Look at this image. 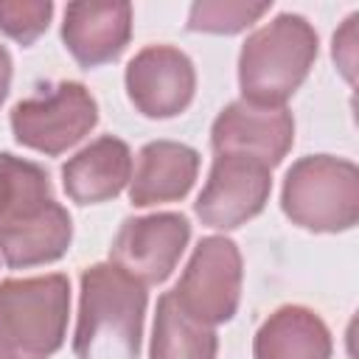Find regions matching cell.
Here are the masks:
<instances>
[{
    "label": "cell",
    "mask_w": 359,
    "mask_h": 359,
    "mask_svg": "<svg viewBox=\"0 0 359 359\" xmlns=\"http://www.w3.org/2000/svg\"><path fill=\"white\" fill-rule=\"evenodd\" d=\"M132 180V151L123 140L104 135L62 165V185L79 205L115 199Z\"/></svg>",
    "instance_id": "12"
},
{
    "label": "cell",
    "mask_w": 359,
    "mask_h": 359,
    "mask_svg": "<svg viewBox=\"0 0 359 359\" xmlns=\"http://www.w3.org/2000/svg\"><path fill=\"white\" fill-rule=\"evenodd\" d=\"M210 143L216 154L250 157L266 168H275L294 143V121L286 107L233 101L216 115Z\"/></svg>",
    "instance_id": "9"
},
{
    "label": "cell",
    "mask_w": 359,
    "mask_h": 359,
    "mask_svg": "<svg viewBox=\"0 0 359 359\" xmlns=\"http://www.w3.org/2000/svg\"><path fill=\"white\" fill-rule=\"evenodd\" d=\"M132 36L129 3H67L62 39L81 67L115 62Z\"/></svg>",
    "instance_id": "11"
},
{
    "label": "cell",
    "mask_w": 359,
    "mask_h": 359,
    "mask_svg": "<svg viewBox=\"0 0 359 359\" xmlns=\"http://www.w3.org/2000/svg\"><path fill=\"white\" fill-rule=\"evenodd\" d=\"M196 90L194 62L171 45H149L135 53L126 67V93L146 118L180 115Z\"/></svg>",
    "instance_id": "10"
},
{
    "label": "cell",
    "mask_w": 359,
    "mask_h": 359,
    "mask_svg": "<svg viewBox=\"0 0 359 359\" xmlns=\"http://www.w3.org/2000/svg\"><path fill=\"white\" fill-rule=\"evenodd\" d=\"M98 121V104L79 81H59L50 90L31 95L11 109V129L20 146L62 154L76 146Z\"/></svg>",
    "instance_id": "5"
},
{
    "label": "cell",
    "mask_w": 359,
    "mask_h": 359,
    "mask_svg": "<svg viewBox=\"0 0 359 359\" xmlns=\"http://www.w3.org/2000/svg\"><path fill=\"white\" fill-rule=\"evenodd\" d=\"M199 174V154L174 140L146 143L137 154L135 177L129 180V199L135 208L182 199Z\"/></svg>",
    "instance_id": "13"
},
{
    "label": "cell",
    "mask_w": 359,
    "mask_h": 359,
    "mask_svg": "<svg viewBox=\"0 0 359 359\" xmlns=\"http://www.w3.org/2000/svg\"><path fill=\"white\" fill-rule=\"evenodd\" d=\"M283 213L314 233H342L359 222V168L351 160L311 154L283 180Z\"/></svg>",
    "instance_id": "4"
},
{
    "label": "cell",
    "mask_w": 359,
    "mask_h": 359,
    "mask_svg": "<svg viewBox=\"0 0 359 359\" xmlns=\"http://www.w3.org/2000/svg\"><path fill=\"white\" fill-rule=\"evenodd\" d=\"M255 359H331V331L306 306L272 311L252 342Z\"/></svg>",
    "instance_id": "15"
},
{
    "label": "cell",
    "mask_w": 359,
    "mask_h": 359,
    "mask_svg": "<svg viewBox=\"0 0 359 359\" xmlns=\"http://www.w3.org/2000/svg\"><path fill=\"white\" fill-rule=\"evenodd\" d=\"M70 213L56 199H50L20 222L0 227V255L11 269L39 266L62 258L70 247Z\"/></svg>",
    "instance_id": "14"
},
{
    "label": "cell",
    "mask_w": 359,
    "mask_h": 359,
    "mask_svg": "<svg viewBox=\"0 0 359 359\" xmlns=\"http://www.w3.org/2000/svg\"><path fill=\"white\" fill-rule=\"evenodd\" d=\"M356 22H359V14H351L342 31L334 34V59L342 67L348 81H353V67H356Z\"/></svg>",
    "instance_id": "20"
},
{
    "label": "cell",
    "mask_w": 359,
    "mask_h": 359,
    "mask_svg": "<svg viewBox=\"0 0 359 359\" xmlns=\"http://www.w3.org/2000/svg\"><path fill=\"white\" fill-rule=\"evenodd\" d=\"M70 280L59 272L0 283V359H50L67 331Z\"/></svg>",
    "instance_id": "3"
},
{
    "label": "cell",
    "mask_w": 359,
    "mask_h": 359,
    "mask_svg": "<svg viewBox=\"0 0 359 359\" xmlns=\"http://www.w3.org/2000/svg\"><path fill=\"white\" fill-rule=\"evenodd\" d=\"M216 331L208 323L191 317L174 297L165 292L157 300L154 328H151V359H216Z\"/></svg>",
    "instance_id": "16"
},
{
    "label": "cell",
    "mask_w": 359,
    "mask_h": 359,
    "mask_svg": "<svg viewBox=\"0 0 359 359\" xmlns=\"http://www.w3.org/2000/svg\"><path fill=\"white\" fill-rule=\"evenodd\" d=\"M50 0H0V31L20 45H31L50 22Z\"/></svg>",
    "instance_id": "19"
},
{
    "label": "cell",
    "mask_w": 359,
    "mask_h": 359,
    "mask_svg": "<svg viewBox=\"0 0 359 359\" xmlns=\"http://www.w3.org/2000/svg\"><path fill=\"white\" fill-rule=\"evenodd\" d=\"M50 199L53 188L42 165L0 151V227L20 222Z\"/></svg>",
    "instance_id": "17"
},
{
    "label": "cell",
    "mask_w": 359,
    "mask_h": 359,
    "mask_svg": "<svg viewBox=\"0 0 359 359\" xmlns=\"http://www.w3.org/2000/svg\"><path fill=\"white\" fill-rule=\"evenodd\" d=\"M272 191V168L250 157L216 154L196 199V216L216 230H233L258 216Z\"/></svg>",
    "instance_id": "7"
},
{
    "label": "cell",
    "mask_w": 359,
    "mask_h": 359,
    "mask_svg": "<svg viewBox=\"0 0 359 359\" xmlns=\"http://www.w3.org/2000/svg\"><path fill=\"white\" fill-rule=\"evenodd\" d=\"M146 314V286L121 266L93 264L81 272L76 359H137Z\"/></svg>",
    "instance_id": "1"
},
{
    "label": "cell",
    "mask_w": 359,
    "mask_h": 359,
    "mask_svg": "<svg viewBox=\"0 0 359 359\" xmlns=\"http://www.w3.org/2000/svg\"><path fill=\"white\" fill-rule=\"evenodd\" d=\"M171 292L177 303L199 323H227L241 300V252L236 241L224 236L202 238Z\"/></svg>",
    "instance_id": "6"
},
{
    "label": "cell",
    "mask_w": 359,
    "mask_h": 359,
    "mask_svg": "<svg viewBox=\"0 0 359 359\" xmlns=\"http://www.w3.org/2000/svg\"><path fill=\"white\" fill-rule=\"evenodd\" d=\"M269 11V3H241V0H202L191 6L188 28L208 34H238L258 22Z\"/></svg>",
    "instance_id": "18"
},
{
    "label": "cell",
    "mask_w": 359,
    "mask_h": 359,
    "mask_svg": "<svg viewBox=\"0 0 359 359\" xmlns=\"http://www.w3.org/2000/svg\"><path fill=\"white\" fill-rule=\"evenodd\" d=\"M317 59V31L300 14H278L247 36L238 56V84L247 104L283 107Z\"/></svg>",
    "instance_id": "2"
},
{
    "label": "cell",
    "mask_w": 359,
    "mask_h": 359,
    "mask_svg": "<svg viewBox=\"0 0 359 359\" xmlns=\"http://www.w3.org/2000/svg\"><path fill=\"white\" fill-rule=\"evenodd\" d=\"M191 224L182 213H151L126 219L112 241V264L135 280L163 283L182 250L188 247Z\"/></svg>",
    "instance_id": "8"
},
{
    "label": "cell",
    "mask_w": 359,
    "mask_h": 359,
    "mask_svg": "<svg viewBox=\"0 0 359 359\" xmlns=\"http://www.w3.org/2000/svg\"><path fill=\"white\" fill-rule=\"evenodd\" d=\"M8 84H11V56L8 50L0 45V104L8 95Z\"/></svg>",
    "instance_id": "21"
}]
</instances>
